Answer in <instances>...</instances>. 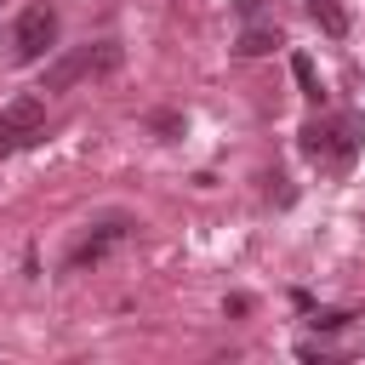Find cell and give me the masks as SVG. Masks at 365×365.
<instances>
[{
    "instance_id": "1",
    "label": "cell",
    "mask_w": 365,
    "mask_h": 365,
    "mask_svg": "<svg viewBox=\"0 0 365 365\" xmlns=\"http://www.w3.org/2000/svg\"><path fill=\"white\" fill-rule=\"evenodd\" d=\"M302 154H308L319 171H348L354 154H359V120H354V114L308 120V125H302Z\"/></svg>"
},
{
    "instance_id": "4",
    "label": "cell",
    "mask_w": 365,
    "mask_h": 365,
    "mask_svg": "<svg viewBox=\"0 0 365 365\" xmlns=\"http://www.w3.org/2000/svg\"><path fill=\"white\" fill-rule=\"evenodd\" d=\"M40 125H46V97H40V91H17V97L0 108V154L34 143Z\"/></svg>"
},
{
    "instance_id": "5",
    "label": "cell",
    "mask_w": 365,
    "mask_h": 365,
    "mask_svg": "<svg viewBox=\"0 0 365 365\" xmlns=\"http://www.w3.org/2000/svg\"><path fill=\"white\" fill-rule=\"evenodd\" d=\"M125 234H131V222H125V217H108V222H97V228H91V234H86V240L74 245V257H68V268H86V262H103V257H108V251H114V245H120Z\"/></svg>"
},
{
    "instance_id": "7",
    "label": "cell",
    "mask_w": 365,
    "mask_h": 365,
    "mask_svg": "<svg viewBox=\"0 0 365 365\" xmlns=\"http://www.w3.org/2000/svg\"><path fill=\"white\" fill-rule=\"evenodd\" d=\"M308 11H314V23H319L331 40L348 34V11H342V0H308Z\"/></svg>"
},
{
    "instance_id": "6",
    "label": "cell",
    "mask_w": 365,
    "mask_h": 365,
    "mask_svg": "<svg viewBox=\"0 0 365 365\" xmlns=\"http://www.w3.org/2000/svg\"><path fill=\"white\" fill-rule=\"evenodd\" d=\"M274 46H285L279 29H274V23H251V29H240V46H234V51H240V57H262V51H274Z\"/></svg>"
},
{
    "instance_id": "8",
    "label": "cell",
    "mask_w": 365,
    "mask_h": 365,
    "mask_svg": "<svg viewBox=\"0 0 365 365\" xmlns=\"http://www.w3.org/2000/svg\"><path fill=\"white\" fill-rule=\"evenodd\" d=\"M291 74H297L302 97H314V103H319V74H314V57H308V51H297V57H291Z\"/></svg>"
},
{
    "instance_id": "3",
    "label": "cell",
    "mask_w": 365,
    "mask_h": 365,
    "mask_svg": "<svg viewBox=\"0 0 365 365\" xmlns=\"http://www.w3.org/2000/svg\"><path fill=\"white\" fill-rule=\"evenodd\" d=\"M51 46H57V11H51L46 0L23 6L17 23H11V57H17V63H40Z\"/></svg>"
},
{
    "instance_id": "2",
    "label": "cell",
    "mask_w": 365,
    "mask_h": 365,
    "mask_svg": "<svg viewBox=\"0 0 365 365\" xmlns=\"http://www.w3.org/2000/svg\"><path fill=\"white\" fill-rule=\"evenodd\" d=\"M108 68H120V46H74V51H63L51 68H46V80H40V91H68L74 80H86V74H108Z\"/></svg>"
}]
</instances>
